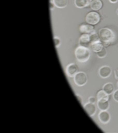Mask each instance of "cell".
Wrapping results in <instances>:
<instances>
[{"label": "cell", "mask_w": 118, "mask_h": 133, "mask_svg": "<svg viewBox=\"0 0 118 133\" xmlns=\"http://www.w3.org/2000/svg\"><path fill=\"white\" fill-rule=\"evenodd\" d=\"M99 37H100V41L103 44L104 46H109L114 39L115 35L114 33L109 28H101L99 30Z\"/></svg>", "instance_id": "obj_1"}, {"label": "cell", "mask_w": 118, "mask_h": 133, "mask_svg": "<svg viewBox=\"0 0 118 133\" xmlns=\"http://www.w3.org/2000/svg\"><path fill=\"white\" fill-rule=\"evenodd\" d=\"M75 56L80 63H85L89 60L90 57V51L87 47L79 46L75 50Z\"/></svg>", "instance_id": "obj_2"}, {"label": "cell", "mask_w": 118, "mask_h": 133, "mask_svg": "<svg viewBox=\"0 0 118 133\" xmlns=\"http://www.w3.org/2000/svg\"><path fill=\"white\" fill-rule=\"evenodd\" d=\"M85 20L89 24L96 25L100 22L101 17L98 13H97L95 11H92V12L88 13V15H86V18H85Z\"/></svg>", "instance_id": "obj_3"}, {"label": "cell", "mask_w": 118, "mask_h": 133, "mask_svg": "<svg viewBox=\"0 0 118 133\" xmlns=\"http://www.w3.org/2000/svg\"><path fill=\"white\" fill-rule=\"evenodd\" d=\"M87 75L84 72H77L74 76V83L79 87H82L87 83Z\"/></svg>", "instance_id": "obj_4"}, {"label": "cell", "mask_w": 118, "mask_h": 133, "mask_svg": "<svg viewBox=\"0 0 118 133\" xmlns=\"http://www.w3.org/2000/svg\"><path fill=\"white\" fill-rule=\"evenodd\" d=\"M84 109L85 110V111L87 112V114L90 116H93L95 115V113L97 111V108L96 105L93 103L89 102L88 103L85 104L84 105Z\"/></svg>", "instance_id": "obj_5"}, {"label": "cell", "mask_w": 118, "mask_h": 133, "mask_svg": "<svg viewBox=\"0 0 118 133\" xmlns=\"http://www.w3.org/2000/svg\"><path fill=\"white\" fill-rule=\"evenodd\" d=\"M92 43L90 41V35H82L80 38L79 39V45L82 46H85V47H87L89 48L90 46H91Z\"/></svg>", "instance_id": "obj_6"}, {"label": "cell", "mask_w": 118, "mask_h": 133, "mask_svg": "<svg viewBox=\"0 0 118 133\" xmlns=\"http://www.w3.org/2000/svg\"><path fill=\"white\" fill-rule=\"evenodd\" d=\"M78 72V68L77 66L74 63H70L67 66L66 68V73L68 76L70 77H74L75 75Z\"/></svg>", "instance_id": "obj_7"}, {"label": "cell", "mask_w": 118, "mask_h": 133, "mask_svg": "<svg viewBox=\"0 0 118 133\" xmlns=\"http://www.w3.org/2000/svg\"><path fill=\"white\" fill-rule=\"evenodd\" d=\"M111 73H112V69L110 66H103L99 69V75L103 79L108 78L111 75Z\"/></svg>", "instance_id": "obj_8"}, {"label": "cell", "mask_w": 118, "mask_h": 133, "mask_svg": "<svg viewBox=\"0 0 118 133\" xmlns=\"http://www.w3.org/2000/svg\"><path fill=\"white\" fill-rule=\"evenodd\" d=\"M98 118H99V120L101 123H107L110 120V114L106 111H101V112L99 113V116H98Z\"/></svg>", "instance_id": "obj_9"}, {"label": "cell", "mask_w": 118, "mask_h": 133, "mask_svg": "<svg viewBox=\"0 0 118 133\" xmlns=\"http://www.w3.org/2000/svg\"><path fill=\"white\" fill-rule=\"evenodd\" d=\"M79 30L83 34H91L94 31V28L92 25L90 24H82L80 26Z\"/></svg>", "instance_id": "obj_10"}, {"label": "cell", "mask_w": 118, "mask_h": 133, "mask_svg": "<svg viewBox=\"0 0 118 133\" xmlns=\"http://www.w3.org/2000/svg\"><path fill=\"white\" fill-rule=\"evenodd\" d=\"M97 107L101 111H106L109 108V100H98L97 101Z\"/></svg>", "instance_id": "obj_11"}, {"label": "cell", "mask_w": 118, "mask_h": 133, "mask_svg": "<svg viewBox=\"0 0 118 133\" xmlns=\"http://www.w3.org/2000/svg\"><path fill=\"white\" fill-rule=\"evenodd\" d=\"M102 2L101 0H93L90 6L93 11H99L102 7Z\"/></svg>", "instance_id": "obj_12"}, {"label": "cell", "mask_w": 118, "mask_h": 133, "mask_svg": "<svg viewBox=\"0 0 118 133\" xmlns=\"http://www.w3.org/2000/svg\"><path fill=\"white\" fill-rule=\"evenodd\" d=\"M109 95L107 94L103 89L97 92V100H109Z\"/></svg>", "instance_id": "obj_13"}, {"label": "cell", "mask_w": 118, "mask_h": 133, "mask_svg": "<svg viewBox=\"0 0 118 133\" xmlns=\"http://www.w3.org/2000/svg\"><path fill=\"white\" fill-rule=\"evenodd\" d=\"M90 47H91V49H92L93 51H94V52H98V51H100L103 48L104 46H103V44L101 43V42L100 41V42H97V43H92L91 46H90Z\"/></svg>", "instance_id": "obj_14"}, {"label": "cell", "mask_w": 118, "mask_h": 133, "mask_svg": "<svg viewBox=\"0 0 118 133\" xmlns=\"http://www.w3.org/2000/svg\"><path fill=\"white\" fill-rule=\"evenodd\" d=\"M103 90L107 93V94H112L113 93L114 91V86H113V84L111 83H107L104 85V87H103Z\"/></svg>", "instance_id": "obj_15"}, {"label": "cell", "mask_w": 118, "mask_h": 133, "mask_svg": "<svg viewBox=\"0 0 118 133\" xmlns=\"http://www.w3.org/2000/svg\"><path fill=\"white\" fill-rule=\"evenodd\" d=\"M54 3L57 8H64L67 6L68 0H54Z\"/></svg>", "instance_id": "obj_16"}, {"label": "cell", "mask_w": 118, "mask_h": 133, "mask_svg": "<svg viewBox=\"0 0 118 133\" xmlns=\"http://www.w3.org/2000/svg\"><path fill=\"white\" fill-rule=\"evenodd\" d=\"M74 3H75L76 6L78 8H83V7L89 6L87 0H75Z\"/></svg>", "instance_id": "obj_17"}, {"label": "cell", "mask_w": 118, "mask_h": 133, "mask_svg": "<svg viewBox=\"0 0 118 133\" xmlns=\"http://www.w3.org/2000/svg\"><path fill=\"white\" fill-rule=\"evenodd\" d=\"M90 41H91L92 43H97V42H100L99 35L95 33V32H93V33L90 34Z\"/></svg>", "instance_id": "obj_18"}, {"label": "cell", "mask_w": 118, "mask_h": 133, "mask_svg": "<svg viewBox=\"0 0 118 133\" xmlns=\"http://www.w3.org/2000/svg\"><path fill=\"white\" fill-rule=\"evenodd\" d=\"M97 56L99 57V58L102 59V58H105V57L107 55V51H106V49L105 48V47H103V48L100 51H98L97 52Z\"/></svg>", "instance_id": "obj_19"}, {"label": "cell", "mask_w": 118, "mask_h": 133, "mask_svg": "<svg viewBox=\"0 0 118 133\" xmlns=\"http://www.w3.org/2000/svg\"><path fill=\"white\" fill-rule=\"evenodd\" d=\"M54 44H55V46L57 47L59 45H60V43H61V41H60V39H59V38H57V37H54Z\"/></svg>", "instance_id": "obj_20"}, {"label": "cell", "mask_w": 118, "mask_h": 133, "mask_svg": "<svg viewBox=\"0 0 118 133\" xmlns=\"http://www.w3.org/2000/svg\"><path fill=\"white\" fill-rule=\"evenodd\" d=\"M113 99H114L115 101L118 102V90L114 91V93H113Z\"/></svg>", "instance_id": "obj_21"}, {"label": "cell", "mask_w": 118, "mask_h": 133, "mask_svg": "<svg viewBox=\"0 0 118 133\" xmlns=\"http://www.w3.org/2000/svg\"><path fill=\"white\" fill-rule=\"evenodd\" d=\"M89 102H90V103H95V98L94 97H90V99H89Z\"/></svg>", "instance_id": "obj_22"}, {"label": "cell", "mask_w": 118, "mask_h": 133, "mask_svg": "<svg viewBox=\"0 0 118 133\" xmlns=\"http://www.w3.org/2000/svg\"><path fill=\"white\" fill-rule=\"evenodd\" d=\"M76 96H77V98L78 101H79V102L82 103V99L81 98V96H79V95H76Z\"/></svg>", "instance_id": "obj_23"}, {"label": "cell", "mask_w": 118, "mask_h": 133, "mask_svg": "<svg viewBox=\"0 0 118 133\" xmlns=\"http://www.w3.org/2000/svg\"><path fill=\"white\" fill-rule=\"evenodd\" d=\"M54 2H50V7L51 10H52V9L54 8Z\"/></svg>", "instance_id": "obj_24"}, {"label": "cell", "mask_w": 118, "mask_h": 133, "mask_svg": "<svg viewBox=\"0 0 118 133\" xmlns=\"http://www.w3.org/2000/svg\"><path fill=\"white\" fill-rule=\"evenodd\" d=\"M115 76H116V79H118V70H116V71H115Z\"/></svg>", "instance_id": "obj_25"}, {"label": "cell", "mask_w": 118, "mask_h": 133, "mask_svg": "<svg viewBox=\"0 0 118 133\" xmlns=\"http://www.w3.org/2000/svg\"><path fill=\"white\" fill-rule=\"evenodd\" d=\"M117 1L118 0H109V2L112 3H117Z\"/></svg>", "instance_id": "obj_26"}, {"label": "cell", "mask_w": 118, "mask_h": 133, "mask_svg": "<svg viewBox=\"0 0 118 133\" xmlns=\"http://www.w3.org/2000/svg\"><path fill=\"white\" fill-rule=\"evenodd\" d=\"M117 15H118V9H117Z\"/></svg>", "instance_id": "obj_27"}, {"label": "cell", "mask_w": 118, "mask_h": 133, "mask_svg": "<svg viewBox=\"0 0 118 133\" xmlns=\"http://www.w3.org/2000/svg\"><path fill=\"white\" fill-rule=\"evenodd\" d=\"M117 87H118V83H117Z\"/></svg>", "instance_id": "obj_28"}]
</instances>
